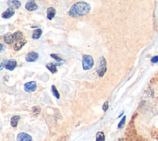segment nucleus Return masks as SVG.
<instances>
[{
    "label": "nucleus",
    "mask_w": 158,
    "mask_h": 141,
    "mask_svg": "<svg viewBox=\"0 0 158 141\" xmlns=\"http://www.w3.org/2000/svg\"><path fill=\"white\" fill-rule=\"evenodd\" d=\"M118 141H124V140H123L122 139H119Z\"/></svg>",
    "instance_id": "obj_29"
},
{
    "label": "nucleus",
    "mask_w": 158,
    "mask_h": 141,
    "mask_svg": "<svg viewBox=\"0 0 158 141\" xmlns=\"http://www.w3.org/2000/svg\"><path fill=\"white\" fill-rule=\"evenodd\" d=\"M109 108V102H104V104L103 105V107H102V109L104 111V112H106L108 111Z\"/></svg>",
    "instance_id": "obj_22"
},
{
    "label": "nucleus",
    "mask_w": 158,
    "mask_h": 141,
    "mask_svg": "<svg viewBox=\"0 0 158 141\" xmlns=\"http://www.w3.org/2000/svg\"><path fill=\"white\" fill-rule=\"evenodd\" d=\"M4 42L5 43L7 44V45H11L14 43V39H13V33L8 32L4 35L3 36Z\"/></svg>",
    "instance_id": "obj_13"
},
{
    "label": "nucleus",
    "mask_w": 158,
    "mask_h": 141,
    "mask_svg": "<svg viewBox=\"0 0 158 141\" xmlns=\"http://www.w3.org/2000/svg\"><path fill=\"white\" fill-rule=\"evenodd\" d=\"M21 119V117L19 116H14L11 118V126L13 128L17 127V125H18V122L19 119Z\"/></svg>",
    "instance_id": "obj_17"
},
{
    "label": "nucleus",
    "mask_w": 158,
    "mask_h": 141,
    "mask_svg": "<svg viewBox=\"0 0 158 141\" xmlns=\"http://www.w3.org/2000/svg\"><path fill=\"white\" fill-rule=\"evenodd\" d=\"M17 63L16 59H10L7 60L6 65H5V68L7 70H11V71H13V70L17 67Z\"/></svg>",
    "instance_id": "obj_7"
},
{
    "label": "nucleus",
    "mask_w": 158,
    "mask_h": 141,
    "mask_svg": "<svg viewBox=\"0 0 158 141\" xmlns=\"http://www.w3.org/2000/svg\"><path fill=\"white\" fill-rule=\"evenodd\" d=\"M126 116H124L122 118V119L120 121V122H119L118 128L120 129V128H122L123 127H124L125 123H126Z\"/></svg>",
    "instance_id": "obj_21"
},
{
    "label": "nucleus",
    "mask_w": 158,
    "mask_h": 141,
    "mask_svg": "<svg viewBox=\"0 0 158 141\" xmlns=\"http://www.w3.org/2000/svg\"><path fill=\"white\" fill-rule=\"evenodd\" d=\"M24 91L27 92L31 93L35 92L37 89V84L35 81H30L26 82L24 86Z\"/></svg>",
    "instance_id": "obj_4"
},
{
    "label": "nucleus",
    "mask_w": 158,
    "mask_h": 141,
    "mask_svg": "<svg viewBox=\"0 0 158 141\" xmlns=\"http://www.w3.org/2000/svg\"><path fill=\"white\" fill-rule=\"evenodd\" d=\"M25 7L29 11H35L38 9V5L35 0H29L26 3Z\"/></svg>",
    "instance_id": "obj_6"
},
{
    "label": "nucleus",
    "mask_w": 158,
    "mask_h": 141,
    "mask_svg": "<svg viewBox=\"0 0 158 141\" xmlns=\"http://www.w3.org/2000/svg\"><path fill=\"white\" fill-rule=\"evenodd\" d=\"M66 62V61L65 59H62L60 61H57L56 63H55L54 64L56 66H62L64 64H65Z\"/></svg>",
    "instance_id": "obj_24"
},
{
    "label": "nucleus",
    "mask_w": 158,
    "mask_h": 141,
    "mask_svg": "<svg viewBox=\"0 0 158 141\" xmlns=\"http://www.w3.org/2000/svg\"><path fill=\"white\" fill-rule=\"evenodd\" d=\"M17 141H32V137L27 133H21L17 136Z\"/></svg>",
    "instance_id": "obj_9"
},
{
    "label": "nucleus",
    "mask_w": 158,
    "mask_h": 141,
    "mask_svg": "<svg viewBox=\"0 0 158 141\" xmlns=\"http://www.w3.org/2000/svg\"><path fill=\"white\" fill-rule=\"evenodd\" d=\"M46 68L52 74H55V73L58 72L57 66L54 63H48V64H47L46 65Z\"/></svg>",
    "instance_id": "obj_16"
},
{
    "label": "nucleus",
    "mask_w": 158,
    "mask_h": 141,
    "mask_svg": "<svg viewBox=\"0 0 158 141\" xmlns=\"http://www.w3.org/2000/svg\"><path fill=\"white\" fill-rule=\"evenodd\" d=\"M13 39H14V43L18 40L24 39V33L19 30L16 31V32L13 33Z\"/></svg>",
    "instance_id": "obj_15"
},
{
    "label": "nucleus",
    "mask_w": 158,
    "mask_h": 141,
    "mask_svg": "<svg viewBox=\"0 0 158 141\" xmlns=\"http://www.w3.org/2000/svg\"><path fill=\"white\" fill-rule=\"evenodd\" d=\"M5 48V46L4 45H3L2 43H0V51H2Z\"/></svg>",
    "instance_id": "obj_27"
},
{
    "label": "nucleus",
    "mask_w": 158,
    "mask_h": 141,
    "mask_svg": "<svg viewBox=\"0 0 158 141\" xmlns=\"http://www.w3.org/2000/svg\"><path fill=\"white\" fill-rule=\"evenodd\" d=\"M15 13H16V11L14 9L11 8V7H8L5 11H4L2 13L1 17L3 19H8L11 18V17H13Z\"/></svg>",
    "instance_id": "obj_8"
},
{
    "label": "nucleus",
    "mask_w": 158,
    "mask_h": 141,
    "mask_svg": "<svg viewBox=\"0 0 158 141\" xmlns=\"http://www.w3.org/2000/svg\"><path fill=\"white\" fill-rule=\"evenodd\" d=\"M151 62L152 63H154V64L158 63V55L154 56L153 58H151Z\"/></svg>",
    "instance_id": "obj_25"
},
{
    "label": "nucleus",
    "mask_w": 158,
    "mask_h": 141,
    "mask_svg": "<svg viewBox=\"0 0 158 141\" xmlns=\"http://www.w3.org/2000/svg\"><path fill=\"white\" fill-rule=\"evenodd\" d=\"M7 61V59H4L3 61V62L1 63V64L0 65V70H1L3 69V68H5V65H6V63Z\"/></svg>",
    "instance_id": "obj_26"
},
{
    "label": "nucleus",
    "mask_w": 158,
    "mask_h": 141,
    "mask_svg": "<svg viewBox=\"0 0 158 141\" xmlns=\"http://www.w3.org/2000/svg\"><path fill=\"white\" fill-rule=\"evenodd\" d=\"M27 41L24 39L14 42V45H13V48H14V50L19 51L20 50L22 49V48L25 45V44L27 43Z\"/></svg>",
    "instance_id": "obj_11"
},
{
    "label": "nucleus",
    "mask_w": 158,
    "mask_h": 141,
    "mask_svg": "<svg viewBox=\"0 0 158 141\" xmlns=\"http://www.w3.org/2000/svg\"><path fill=\"white\" fill-rule=\"evenodd\" d=\"M124 112H122V113L120 114V115H119V117H118V118H120V117H121L122 115H124Z\"/></svg>",
    "instance_id": "obj_28"
},
{
    "label": "nucleus",
    "mask_w": 158,
    "mask_h": 141,
    "mask_svg": "<svg viewBox=\"0 0 158 141\" xmlns=\"http://www.w3.org/2000/svg\"><path fill=\"white\" fill-rule=\"evenodd\" d=\"M41 112V108L38 106H35L32 108V113L34 116H38Z\"/></svg>",
    "instance_id": "obj_20"
},
{
    "label": "nucleus",
    "mask_w": 158,
    "mask_h": 141,
    "mask_svg": "<svg viewBox=\"0 0 158 141\" xmlns=\"http://www.w3.org/2000/svg\"><path fill=\"white\" fill-rule=\"evenodd\" d=\"M91 11V6L85 1L75 3L69 11V15L72 17L77 18L89 14Z\"/></svg>",
    "instance_id": "obj_1"
},
{
    "label": "nucleus",
    "mask_w": 158,
    "mask_h": 141,
    "mask_svg": "<svg viewBox=\"0 0 158 141\" xmlns=\"http://www.w3.org/2000/svg\"><path fill=\"white\" fill-rule=\"evenodd\" d=\"M50 56H51V58H53V59H55L56 61H61V60H62L63 59L62 58H61V57H59L58 55H56V54H55V53H52V54H51L50 55Z\"/></svg>",
    "instance_id": "obj_23"
},
{
    "label": "nucleus",
    "mask_w": 158,
    "mask_h": 141,
    "mask_svg": "<svg viewBox=\"0 0 158 141\" xmlns=\"http://www.w3.org/2000/svg\"><path fill=\"white\" fill-rule=\"evenodd\" d=\"M56 14V11L54 7H49L47 10V19L49 21H51L55 17Z\"/></svg>",
    "instance_id": "obj_12"
},
{
    "label": "nucleus",
    "mask_w": 158,
    "mask_h": 141,
    "mask_svg": "<svg viewBox=\"0 0 158 141\" xmlns=\"http://www.w3.org/2000/svg\"><path fill=\"white\" fill-rule=\"evenodd\" d=\"M107 71V61L106 58L103 56H101L99 58L98 60V66L96 69L99 77H103Z\"/></svg>",
    "instance_id": "obj_2"
},
{
    "label": "nucleus",
    "mask_w": 158,
    "mask_h": 141,
    "mask_svg": "<svg viewBox=\"0 0 158 141\" xmlns=\"http://www.w3.org/2000/svg\"><path fill=\"white\" fill-rule=\"evenodd\" d=\"M51 92H52V95H53L54 96H55V97L57 99H60V94H59L58 91L57 90L56 87V86L55 85H52L51 86Z\"/></svg>",
    "instance_id": "obj_19"
},
{
    "label": "nucleus",
    "mask_w": 158,
    "mask_h": 141,
    "mask_svg": "<svg viewBox=\"0 0 158 141\" xmlns=\"http://www.w3.org/2000/svg\"><path fill=\"white\" fill-rule=\"evenodd\" d=\"M39 55L35 51H31L25 55V60L29 63H33L38 59Z\"/></svg>",
    "instance_id": "obj_5"
},
{
    "label": "nucleus",
    "mask_w": 158,
    "mask_h": 141,
    "mask_svg": "<svg viewBox=\"0 0 158 141\" xmlns=\"http://www.w3.org/2000/svg\"><path fill=\"white\" fill-rule=\"evenodd\" d=\"M94 66V60L92 56L83 55L82 56V67L84 70L92 69Z\"/></svg>",
    "instance_id": "obj_3"
},
{
    "label": "nucleus",
    "mask_w": 158,
    "mask_h": 141,
    "mask_svg": "<svg viewBox=\"0 0 158 141\" xmlns=\"http://www.w3.org/2000/svg\"><path fill=\"white\" fill-rule=\"evenodd\" d=\"M9 7L14 9V10H18L21 6V3L19 0H9L7 2Z\"/></svg>",
    "instance_id": "obj_10"
},
{
    "label": "nucleus",
    "mask_w": 158,
    "mask_h": 141,
    "mask_svg": "<svg viewBox=\"0 0 158 141\" xmlns=\"http://www.w3.org/2000/svg\"><path fill=\"white\" fill-rule=\"evenodd\" d=\"M105 140V135L102 131H100L96 133V141H104Z\"/></svg>",
    "instance_id": "obj_18"
},
{
    "label": "nucleus",
    "mask_w": 158,
    "mask_h": 141,
    "mask_svg": "<svg viewBox=\"0 0 158 141\" xmlns=\"http://www.w3.org/2000/svg\"><path fill=\"white\" fill-rule=\"evenodd\" d=\"M43 31L41 29H36L33 32V34L32 35V38L33 40H38L42 35Z\"/></svg>",
    "instance_id": "obj_14"
}]
</instances>
